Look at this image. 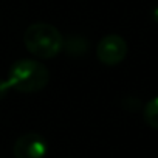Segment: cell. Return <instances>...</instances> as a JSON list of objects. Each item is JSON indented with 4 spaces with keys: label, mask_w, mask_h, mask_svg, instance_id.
<instances>
[{
    "label": "cell",
    "mask_w": 158,
    "mask_h": 158,
    "mask_svg": "<svg viewBox=\"0 0 158 158\" xmlns=\"http://www.w3.org/2000/svg\"><path fill=\"white\" fill-rule=\"evenodd\" d=\"M50 81V71L42 62L33 59H19L10 68L6 82L10 89L20 93H36L47 87Z\"/></svg>",
    "instance_id": "cell-1"
},
{
    "label": "cell",
    "mask_w": 158,
    "mask_h": 158,
    "mask_svg": "<svg viewBox=\"0 0 158 158\" xmlns=\"http://www.w3.org/2000/svg\"><path fill=\"white\" fill-rule=\"evenodd\" d=\"M23 44L33 56L39 59H51L60 53L64 47V37L56 27L37 22L25 30Z\"/></svg>",
    "instance_id": "cell-2"
},
{
    "label": "cell",
    "mask_w": 158,
    "mask_h": 158,
    "mask_svg": "<svg viewBox=\"0 0 158 158\" xmlns=\"http://www.w3.org/2000/svg\"><path fill=\"white\" fill-rule=\"evenodd\" d=\"M127 54V42L119 34L104 36L96 48V57L101 64L113 67L124 60Z\"/></svg>",
    "instance_id": "cell-3"
},
{
    "label": "cell",
    "mask_w": 158,
    "mask_h": 158,
    "mask_svg": "<svg viewBox=\"0 0 158 158\" xmlns=\"http://www.w3.org/2000/svg\"><path fill=\"white\" fill-rule=\"evenodd\" d=\"M48 144L39 133L30 132L17 138L14 143V158H45Z\"/></svg>",
    "instance_id": "cell-4"
},
{
    "label": "cell",
    "mask_w": 158,
    "mask_h": 158,
    "mask_svg": "<svg viewBox=\"0 0 158 158\" xmlns=\"http://www.w3.org/2000/svg\"><path fill=\"white\" fill-rule=\"evenodd\" d=\"M67 54L70 56H81L84 53H87L89 48V42L85 39H82L81 36H71L67 42H64V47Z\"/></svg>",
    "instance_id": "cell-5"
},
{
    "label": "cell",
    "mask_w": 158,
    "mask_h": 158,
    "mask_svg": "<svg viewBox=\"0 0 158 158\" xmlns=\"http://www.w3.org/2000/svg\"><path fill=\"white\" fill-rule=\"evenodd\" d=\"M143 118L146 124L158 130V96L152 98L143 109Z\"/></svg>",
    "instance_id": "cell-6"
},
{
    "label": "cell",
    "mask_w": 158,
    "mask_h": 158,
    "mask_svg": "<svg viewBox=\"0 0 158 158\" xmlns=\"http://www.w3.org/2000/svg\"><path fill=\"white\" fill-rule=\"evenodd\" d=\"M8 90H11V89H10V84H8L6 81H2V79H0V99H3V98L6 96Z\"/></svg>",
    "instance_id": "cell-7"
},
{
    "label": "cell",
    "mask_w": 158,
    "mask_h": 158,
    "mask_svg": "<svg viewBox=\"0 0 158 158\" xmlns=\"http://www.w3.org/2000/svg\"><path fill=\"white\" fill-rule=\"evenodd\" d=\"M153 17H155V20L158 22V8H156V10L153 11Z\"/></svg>",
    "instance_id": "cell-8"
}]
</instances>
